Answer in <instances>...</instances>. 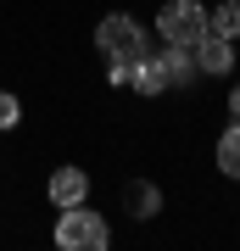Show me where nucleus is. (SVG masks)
<instances>
[{"label":"nucleus","instance_id":"1","mask_svg":"<svg viewBox=\"0 0 240 251\" xmlns=\"http://www.w3.org/2000/svg\"><path fill=\"white\" fill-rule=\"evenodd\" d=\"M95 45H101V56L112 62V84H129V78H134V67H140V62H145V50H151V39H145L140 17H129V11H112V17H101V28H95Z\"/></svg>","mask_w":240,"mask_h":251},{"label":"nucleus","instance_id":"2","mask_svg":"<svg viewBox=\"0 0 240 251\" xmlns=\"http://www.w3.org/2000/svg\"><path fill=\"white\" fill-rule=\"evenodd\" d=\"M56 246L62 251H107L112 229H107V218L89 201H73V206H62V218H56Z\"/></svg>","mask_w":240,"mask_h":251},{"label":"nucleus","instance_id":"3","mask_svg":"<svg viewBox=\"0 0 240 251\" xmlns=\"http://www.w3.org/2000/svg\"><path fill=\"white\" fill-rule=\"evenodd\" d=\"M157 34H162V45H185L190 50L207 34V6L201 0H168L157 11Z\"/></svg>","mask_w":240,"mask_h":251},{"label":"nucleus","instance_id":"4","mask_svg":"<svg viewBox=\"0 0 240 251\" xmlns=\"http://www.w3.org/2000/svg\"><path fill=\"white\" fill-rule=\"evenodd\" d=\"M190 56H196V73H207V78L235 73V39H223V34H201L190 45Z\"/></svg>","mask_w":240,"mask_h":251},{"label":"nucleus","instance_id":"5","mask_svg":"<svg viewBox=\"0 0 240 251\" xmlns=\"http://www.w3.org/2000/svg\"><path fill=\"white\" fill-rule=\"evenodd\" d=\"M123 206H129V218L145 224V218L162 212V190H157L151 179H129V184H123Z\"/></svg>","mask_w":240,"mask_h":251},{"label":"nucleus","instance_id":"6","mask_svg":"<svg viewBox=\"0 0 240 251\" xmlns=\"http://www.w3.org/2000/svg\"><path fill=\"white\" fill-rule=\"evenodd\" d=\"M51 201H56V206L89 201V179H84V168H56V173H51Z\"/></svg>","mask_w":240,"mask_h":251},{"label":"nucleus","instance_id":"7","mask_svg":"<svg viewBox=\"0 0 240 251\" xmlns=\"http://www.w3.org/2000/svg\"><path fill=\"white\" fill-rule=\"evenodd\" d=\"M151 56H157V67L168 73V90H173V84H190V78H196V56H190L185 45H162V50H151Z\"/></svg>","mask_w":240,"mask_h":251},{"label":"nucleus","instance_id":"8","mask_svg":"<svg viewBox=\"0 0 240 251\" xmlns=\"http://www.w3.org/2000/svg\"><path fill=\"white\" fill-rule=\"evenodd\" d=\"M218 173H223V179H240V123H229V128H223V134H218Z\"/></svg>","mask_w":240,"mask_h":251},{"label":"nucleus","instance_id":"9","mask_svg":"<svg viewBox=\"0 0 240 251\" xmlns=\"http://www.w3.org/2000/svg\"><path fill=\"white\" fill-rule=\"evenodd\" d=\"M207 34H223V39H240V0H218L207 11Z\"/></svg>","mask_w":240,"mask_h":251},{"label":"nucleus","instance_id":"10","mask_svg":"<svg viewBox=\"0 0 240 251\" xmlns=\"http://www.w3.org/2000/svg\"><path fill=\"white\" fill-rule=\"evenodd\" d=\"M17 123H23V100L0 90V128H17Z\"/></svg>","mask_w":240,"mask_h":251},{"label":"nucleus","instance_id":"11","mask_svg":"<svg viewBox=\"0 0 240 251\" xmlns=\"http://www.w3.org/2000/svg\"><path fill=\"white\" fill-rule=\"evenodd\" d=\"M229 117H235V123H240V84H235V90H229Z\"/></svg>","mask_w":240,"mask_h":251}]
</instances>
